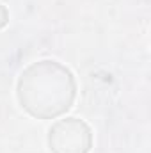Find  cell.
<instances>
[{"label":"cell","mask_w":151,"mask_h":153,"mask_svg":"<svg viewBox=\"0 0 151 153\" xmlns=\"http://www.w3.org/2000/svg\"><path fill=\"white\" fill-rule=\"evenodd\" d=\"M16 96L25 112L38 119L66 114L76 98V82L70 68L53 59L29 64L18 76Z\"/></svg>","instance_id":"cell-1"},{"label":"cell","mask_w":151,"mask_h":153,"mask_svg":"<svg viewBox=\"0 0 151 153\" xmlns=\"http://www.w3.org/2000/svg\"><path fill=\"white\" fill-rule=\"evenodd\" d=\"M52 153H89L93 148V130L78 117L57 119L48 130Z\"/></svg>","instance_id":"cell-2"},{"label":"cell","mask_w":151,"mask_h":153,"mask_svg":"<svg viewBox=\"0 0 151 153\" xmlns=\"http://www.w3.org/2000/svg\"><path fill=\"white\" fill-rule=\"evenodd\" d=\"M7 22H9V13H7V9L4 5H0V29L5 27Z\"/></svg>","instance_id":"cell-3"}]
</instances>
